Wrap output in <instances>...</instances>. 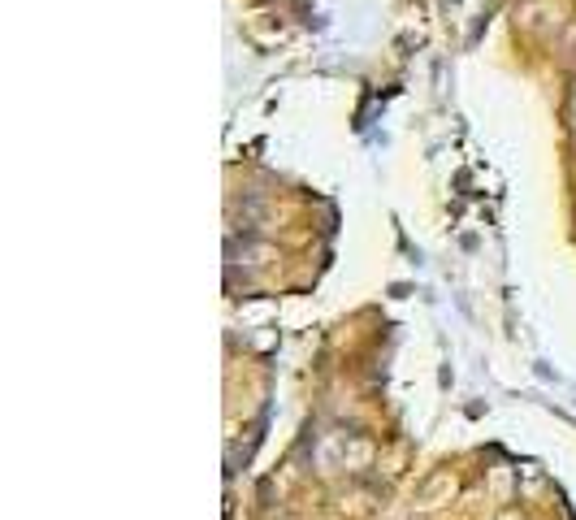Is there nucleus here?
<instances>
[{
    "instance_id": "nucleus-1",
    "label": "nucleus",
    "mask_w": 576,
    "mask_h": 520,
    "mask_svg": "<svg viewBox=\"0 0 576 520\" xmlns=\"http://www.w3.org/2000/svg\"><path fill=\"white\" fill-rule=\"evenodd\" d=\"M499 520H525V516H520V512H516V507H507V512H503Z\"/></svg>"
},
{
    "instance_id": "nucleus-2",
    "label": "nucleus",
    "mask_w": 576,
    "mask_h": 520,
    "mask_svg": "<svg viewBox=\"0 0 576 520\" xmlns=\"http://www.w3.org/2000/svg\"><path fill=\"white\" fill-rule=\"evenodd\" d=\"M568 117H572V122H576V87H572V104H568Z\"/></svg>"
}]
</instances>
